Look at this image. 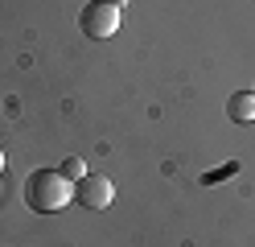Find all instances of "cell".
Returning <instances> with one entry per match:
<instances>
[{
	"label": "cell",
	"mask_w": 255,
	"mask_h": 247,
	"mask_svg": "<svg viewBox=\"0 0 255 247\" xmlns=\"http://www.w3.org/2000/svg\"><path fill=\"white\" fill-rule=\"evenodd\" d=\"M107 4H111V8H124V4H128V0H107Z\"/></svg>",
	"instance_id": "7"
},
{
	"label": "cell",
	"mask_w": 255,
	"mask_h": 247,
	"mask_svg": "<svg viewBox=\"0 0 255 247\" xmlns=\"http://www.w3.org/2000/svg\"><path fill=\"white\" fill-rule=\"evenodd\" d=\"M227 120L231 124H251L255 120V95L251 91H235L227 99Z\"/></svg>",
	"instance_id": "4"
},
{
	"label": "cell",
	"mask_w": 255,
	"mask_h": 247,
	"mask_svg": "<svg viewBox=\"0 0 255 247\" xmlns=\"http://www.w3.org/2000/svg\"><path fill=\"white\" fill-rule=\"evenodd\" d=\"M78 29L87 33V37H111V33L120 29V8H111L107 0H91V4L83 8V16H78Z\"/></svg>",
	"instance_id": "3"
},
{
	"label": "cell",
	"mask_w": 255,
	"mask_h": 247,
	"mask_svg": "<svg viewBox=\"0 0 255 247\" xmlns=\"http://www.w3.org/2000/svg\"><path fill=\"white\" fill-rule=\"evenodd\" d=\"M87 173V165H83V157H66L62 161V177H70V181H78Z\"/></svg>",
	"instance_id": "5"
},
{
	"label": "cell",
	"mask_w": 255,
	"mask_h": 247,
	"mask_svg": "<svg viewBox=\"0 0 255 247\" xmlns=\"http://www.w3.org/2000/svg\"><path fill=\"white\" fill-rule=\"evenodd\" d=\"M111 198H116V186H111V177H103V173H83L74 181V202L87 206V210H107Z\"/></svg>",
	"instance_id": "2"
},
{
	"label": "cell",
	"mask_w": 255,
	"mask_h": 247,
	"mask_svg": "<svg viewBox=\"0 0 255 247\" xmlns=\"http://www.w3.org/2000/svg\"><path fill=\"white\" fill-rule=\"evenodd\" d=\"M0 169H4V153H0Z\"/></svg>",
	"instance_id": "8"
},
{
	"label": "cell",
	"mask_w": 255,
	"mask_h": 247,
	"mask_svg": "<svg viewBox=\"0 0 255 247\" xmlns=\"http://www.w3.org/2000/svg\"><path fill=\"white\" fill-rule=\"evenodd\" d=\"M231 173H239V165H235V161H231V165H222V169H214V173H206V177H202V186H214V181L231 177Z\"/></svg>",
	"instance_id": "6"
},
{
	"label": "cell",
	"mask_w": 255,
	"mask_h": 247,
	"mask_svg": "<svg viewBox=\"0 0 255 247\" xmlns=\"http://www.w3.org/2000/svg\"><path fill=\"white\" fill-rule=\"evenodd\" d=\"M66 202H74V181L62 177V169H33L25 177V206L37 214H58Z\"/></svg>",
	"instance_id": "1"
},
{
	"label": "cell",
	"mask_w": 255,
	"mask_h": 247,
	"mask_svg": "<svg viewBox=\"0 0 255 247\" xmlns=\"http://www.w3.org/2000/svg\"><path fill=\"white\" fill-rule=\"evenodd\" d=\"M251 95H255V91H251Z\"/></svg>",
	"instance_id": "9"
}]
</instances>
